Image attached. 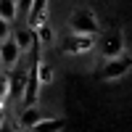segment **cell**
Returning <instances> with one entry per match:
<instances>
[{
  "label": "cell",
  "mask_w": 132,
  "mask_h": 132,
  "mask_svg": "<svg viewBox=\"0 0 132 132\" xmlns=\"http://www.w3.org/2000/svg\"><path fill=\"white\" fill-rule=\"evenodd\" d=\"M71 32L74 35H90V37H95L98 32H101V24H98V19H95L93 11L82 8V11H74V16H71Z\"/></svg>",
  "instance_id": "6da1fadb"
},
{
  "label": "cell",
  "mask_w": 132,
  "mask_h": 132,
  "mask_svg": "<svg viewBox=\"0 0 132 132\" xmlns=\"http://www.w3.org/2000/svg\"><path fill=\"white\" fill-rule=\"evenodd\" d=\"M19 58H21L19 45L13 42V37H5L3 42H0V66L8 71V69H13V66L19 63Z\"/></svg>",
  "instance_id": "7a4b0ae2"
},
{
  "label": "cell",
  "mask_w": 132,
  "mask_h": 132,
  "mask_svg": "<svg viewBox=\"0 0 132 132\" xmlns=\"http://www.w3.org/2000/svg\"><path fill=\"white\" fill-rule=\"evenodd\" d=\"M129 66H132V58H111L103 69H101V79H119V77H124L127 71H129Z\"/></svg>",
  "instance_id": "3957f363"
},
{
  "label": "cell",
  "mask_w": 132,
  "mask_h": 132,
  "mask_svg": "<svg viewBox=\"0 0 132 132\" xmlns=\"http://www.w3.org/2000/svg\"><path fill=\"white\" fill-rule=\"evenodd\" d=\"M122 50H124V45H122V35L119 32H108V35H103V40H101V53L111 61V58H119L122 56Z\"/></svg>",
  "instance_id": "277c9868"
},
{
  "label": "cell",
  "mask_w": 132,
  "mask_h": 132,
  "mask_svg": "<svg viewBox=\"0 0 132 132\" xmlns=\"http://www.w3.org/2000/svg\"><path fill=\"white\" fill-rule=\"evenodd\" d=\"M95 45V37L90 35H71L63 40V53H85Z\"/></svg>",
  "instance_id": "5b68a950"
},
{
  "label": "cell",
  "mask_w": 132,
  "mask_h": 132,
  "mask_svg": "<svg viewBox=\"0 0 132 132\" xmlns=\"http://www.w3.org/2000/svg\"><path fill=\"white\" fill-rule=\"evenodd\" d=\"M11 37H13V42L19 45L21 53H24V50H32V48H35V42H37L35 27H16L13 32H11Z\"/></svg>",
  "instance_id": "8992f818"
},
{
  "label": "cell",
  "mask_w": 132,
  "mask_h": 132,
  "mask_svg": "<svg viewBox=\"0 0 132 132\" xmlns=\"http://www.w3.org/2000/svg\"><path fill=\"white\" fill-rule=\"evenodd\" d=\"M40 119H45V114H42V108L40 106H27L24 111L19 114V124L16 127H24V129H32Z\"/></svg>",
  "instance_id": "52a82bcc"
},
{
  "label": "cell",
  "mask_w": 132,
  "mask_h": 132,
  "mask_svg": "<svg viewBox=\"0 0 132 132\" xmlns=\"http://www.w3.org/2000/svg\"><path fill=\"white\" fill-rule=\"evenodd\" d=\"M32 129L35 132H61L63 129V119H48L45 116V119H40Z\"/></svg>",
  "instance_id": "ba28073f"
},
{
  "label": "cell",
  "mask_w": 132,
  "mask_h": 132,
  "mask_svg": "<svg viewBox=\"0 0 132 132\" xmlns=\"http://www.w3.org/2000/svg\"><path fill=\"white\" fill-rule=\"evenodd\" d=\"M0 19L3 21H16L19 19V8H16V0H0Z\"/></svg>",
  "instance_id": "9c48e42d"
},
{
  "label": "cell",
  "mask_w": 132,
  "mask_h": 132,
  "mask_svg": "<svg viewBox=\"0 0 132 132\" xmlns=\"http://www.w3.org/2000/svg\"><path fill=\"white\" fill-rule=\"evenodd\" d=\"M45 5H48V0H32V8H29V19H32V27L42 24V16H45Z\"/></svg>",
  "instance_id": "30bf717a"
},
{
  "label": "cell",
  "mask_w": 132,
  "mask_h": 132,
  "mask_svg": "<svg viewBox=\"0 0 132 132\" xmlns=\"http://www.w3.org/2000/svg\"><path fill=\"white\" fill-rule=\"evenodd\" d=\"M35 37H37V42H45V45H50V42H53V29L45 27V21H42V24L35 27Z\"/></svg>",
  "instance_id": "8fae6325"
},
{
  "label": "cell",
  "mask_w": 132,
  "mask_h": 132,
  "mask_svg": "<svg viewBox=\"0 0 132 132\" xmlns=\"http://www.w3.org/2000/svg\"><path fill=\"white\" fill-rule=\"evenodd\" d=\"M50 79H53V69L48 63H37V82L40 85H50Z\"/></svg>",
  "instance_id": "7c38bea8"
},
{
  "label": "cell",
  "mask_w": 132,
  "mask_h": 132,
  "mask_svg": "<svg viewBox=\"0 0 132 132\" xmlns=\"http://www.w3.org/2000/svg\"><path fill=\"white\" fill-rule=\"evenodd\" d=\"M8 79H11V74H8V71L0 74V103L8 98Z\"/></svg>",
  "instance_id": "4fadbf2b"
},
{
  "label": "cell",
  "mask_w": 132,
  "mask_h": 132,
  "mask_svg": "<svg viewBox=\"0 0 132 132\" xmlns=\"http://www.w3.org/2000/svg\"><path fill=\"white\" fill-rule=\"evenodd\" d=\"M16 8H19V16H27L32 8V0H16Z\"/></svg>",
  "instance_id": "5bb4252c"
},
{
  "label": "cell",
  "mask_w": 132,
  "mask_h": 132,
  "mask_svg": "<svg viewBox=\"0 0 132 132\" xmlns=\"http://www.w3.org/2000/svg\"><path fill=\"white\" fill-rule=\"evenodd\" d=\"M5 37H11V24H8V21H3V19H0V42H3Z\"/></svg>",
  "instance_id": "9a60e30c"
},
{
  "label": "cell",
  "mask_w": 132,
  "mask_h": 132,
  "mask_svg": "<svg viewBox=\"0 0 132 132\" xmlns=\"http://www.w3.org/2000/svg\"><path fill=\"white\" fill-rule=\"evenodd\" d=\"M0 132H16V124H5L3 122V124H0Z\"/></svg>",
  "instance_id": "2e32d148"
},
{
  "label": "cell",
  "mask_w": 132,
  "mask_h": 132,
  "mask_svg": "<svg viewBox=\"0 0 132 132\" xmlns=\"http://www.w3.org/2000/svg\"><path fill=\"white\" fill-rule=\"evenodd\" d=\"M0 119H3V106H0Z\"/></svg>",
  "instance_id": "e0dca14e"
},
{
  "label": "cell",
  "mask_w": 132,
  "mask_h": 132,
  "mask_svg": "<svg viewBox=\"0 0 132 132\" xmlns=\"http://www.w3.org/2000/svg\"><path fill=\"white\" fill-rule=\"evenodd\" d=\"M0 74H3V66H0Z\"/></svg>",
  "instance_id": "ac0fdd59"
},
{
  "label": "cell",
  "mask_w": 132,
  "mask_h": 132,
  "mask_svg": "<svg viewBox=\"0 0 132 132\" xmlns=\"http://www.w3.org/2000/svg\"><path fill=\"white\" fill-rule=\"evenodd\" d=\"M0 124H3V119H0Z\"/></svg>",
  "instance_id": "d6986e66"
}]
</instances>
